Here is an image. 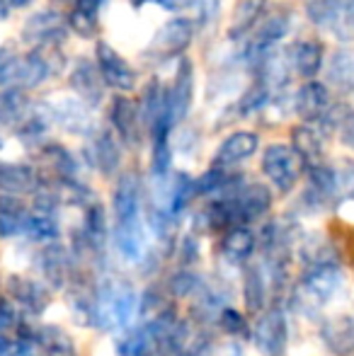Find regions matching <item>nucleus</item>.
<instances>
[{
    "label": "nucleus",
    "instance_id": "f257e3e1",
    "mask_svg": "<svg viewBox=\"0 0 354 356\" xmlns=\"http://www.w3.org/2000/svg\"><path fill=\"white\" fill-rule=\"evenodd\" d=\"M136 313V291L127 282H104L95 291L92 325L99 330H117L131 323Z\"/></svg>",
    "mask_w": 354,
    "mask_h": 356
},
{
    "label": "nucleus",
    "instance_id": "f03ea898",
    "mask_svg": "<svg viewBox=\"0 0 354 356\" xmlns=\"http://www.w3.org/2000/svg\"><path fill=\"white\" fill-rule=\"evenodd\" d=\"M303 168H306L303 160L287 143H272L262 153V172L272 182V187L279 189L282 194H289L296 187Z\"/></svg>",
    "mask_w": 354,
    "mask_h": 356
},
{
    "label": "nucleus",
    "instance_id": "7ed1b4c3",
    "mask_svg": "<svg viewBox=\"0 0 354 356\" xmlns=\"http://www.w3.org/2000/svg\"><path fill=\"white\" fill-rule=\"evenodd\" d=\"M342 269L335 262H323V264H311L303 272L301 284H298V298L303 303L321 308L328 300H332V296L340 291L342 286Z\"/></svg>",
    "mask_w": 354,
    "mask_h": 356
},
{
    "label": "nucleus",
    "instance_id": "20e7f679",
    "mask_svg": "<svg viewBox=\"0 0 354 356\" xmlns=\"http://www.w3.org/2000/svg\"><path fill=\"white\" fill-rule=\"evenodd\" d=\"M289 24H291V15H287V13L274 10V13L265 15V17L252 27V32L248 34V39H246L243 54H246L248 61H260L269 51H274V47L287 37Z\"/></svg>",
    "mask_w": 354,
    "mask_h": 356
},
{
    "label": "nucleus",
    "instance_id": "39448f33",
    "mask_svg": "<svg viewBox=\"0 0 354 356\" xmlns=\"http://www.w3.org/2000/svg\"><path fill=\"white\" fill-rule=\"evenodd\" d=\"M68 22L56 10H39L29 15L22 27V39L34 49H58L66 39Z\"/></svg>",
    "mask_w": 354,
    "mask_h": 356
},
{
    "label": "nucleus",
    "instance_id": "423d86ee",
    "mask_svg": "<svg viewBox=\"0 0 354 356\" xmlns=\"http://www.w3.org/2000/svg\"><path fill=\"white\" fill-rule=\"evenodd\" d=\"M192 39H194L192 19L172 17L156 32V37H153L151 47L146 49V54L151 58H158V61H166V58L179 56V54L187 51Z\"/></svg>",
    "mask_w": 354,
    "mask_h": 356
},
{
    "label": "nucleus",
    "instance_id": "0eeeda50",
    "mask_svg": "<svg viewBox=\"0 0 354 356\" xmlns=\"http://www.w3.org/2000/svg\"><path fill=\"white\" fill-rule=\"evenodd\" d=\"M95 63H97V71L102 75L107 88H114L119 92H131L136 88V71L112 44L97 42V47H95Z\"/></svg>",
    "mask_w": 354,
    "mask_h": 356
},
{
    "label": "nucleus",
    "instance_id": "6e6552de",
    "mask_svg": "<svg viewBox=\"0 0 354 356\" xmlns=\"http://www.w3.org/2000/svg\"><path fill=\"white\" fill-rule=\"evenodd\" d=\"M233 202V211H236L238 225L255 223V220L265 218L272 209V192H269L267 184L250 182L241 184L236 192L228 194Z\"/></svg>",
    "mask_w": 354,
    "mask_h": 356
},
{
    "label": "nucleus",
    "instance_id": "1a4fd4ad",
    "mask_svg": "<svg viewBox=\"0 0 354 356\" xmlns=\"http://www.w3.org/2000/svg\"><path fill=\"white\" fill-rule=\"evenodd\" d=\"M252 339L255 347L260 349L262 356H284L287 354L289 342V325L282 310H269L257 320L255 330H252Z\"/></svg>",
    "mask_w": 354,
    "mask_h": 356
},
{
    "label": "nucleus",
    "instance_id": "9d476101",
    "mask_svg": "<svg viewBox=\"0 0 354 356\" xmlns=\"http://www.w3.org/2000/svg\"><path fill=\"white\" fill-rule=\"evenodd\" d=\"M114 225L141 223V184L134 172H124L114 184L112 194Z\"/></svg>",
    "mask_w": 354,
    "mask_h": 356
},
{
    "label": "nucleus",
    "instance_id": "9b49d317",
    "mask_svg": "<svg viewBox=\"0 0 354 356\" xmlns=\"http://www.w3.org/2000/svg\"><path fill=\"white\" fill-rule=\"evenodd\" d=\"M166 97L172 122L179 124L189 114L194 102V63L189 58H182L177 63L175 80H172L170 90H166Z\"/></svg>",
    "mask_w": 354,
    "mask_h": 356
},
{
    "label": "nucleus",
    "instance_id": "f8f14e48",
    "mask_svg": "<svg viewBox=\"0 0 354 356\" xmlns=\"http://www.w3.org/2000/svg\"><path fill=\"white\" fill-rule=\"evenodd\" d=\"M330 107V90H328L325 83H318V80H306L293 97V109L306 124H321Z\"/></svg>",
    "mask_w": 354,
    "mask_h": 356
},
{
    "label": "nucleus",
    "instance_id": "ddd939ff",
    "mask_svg": "<svg viewBox=\"0 0 354 356\" xmlns=\"http://www.w3.org/2000/svg\"><path fill=\"white\" fill-rule=\"evenodd\" d=\"M257 148H260V136L255 131H236L223 138V143L218 145L216 155L211 160V168L231 170L236 165L246 163L248 158H252Z\"/></svg>",
    "mask_w": 354,
    "mask_h": 356
},
{
    "label": "nucleus",
    "instance_id": "4468645a",
    "mask_svg": "<svg viewBox=\"0 0 354 356\" xmlns=\"http://www.w3.org/2000/svg\"><path fill=\"white\" fill-rule=\"evenodd\" d=\"M109 122H112L117 138H122V141L129 145L138 143V136H141V129H143L138 104H134L131 99L124 97V95L112 97V104H109Z\"/></svg>",
    "mask_w": 354,
    "mask_h": 356
},
{
    "label": "nucleus",
    "instance_id": "2eb2a0df",
    "mask_svg": "<svg viewBox=\"0 0 354 356\" xmlns=\"http://www.w3.org/2000/svg\"><path fill=\"white\" fill-rule=\"evenodd\" d=\"M68 83L76 90L78 99L86 102L88 107H95V104L102 102L104 97V80L99 75L97 66H95L90 58H78L71 68V75H68Z\"/></svg>",
    "mask_w": 354,
    "mask_h": 356
},
{
    "label": "nucleus",
    "instance_id": "dca6fc26",
    "mask_svg": "<svg viewBox=\"0 0 354 356\" xmlns=\"http://www.w3.org/2000/svg\"><path fill=\"white\" fill-rule=\"evenodd\" d=\"M321 339L335 356L354 354V313L332 315L323 323Z\"/></svg>",
    "mask_w": 354,
    "mask_h": 356
},
{
    "label": "nucleus",
    "instance_id": "f3484780",
    "mask_svg": "<svg viewBox=\"0 0 354 356\" xmlns=\"http://www.w3.org/2000/svg\"><path fill=\"white\" fill-rule=\"evenodd\" d=\"M29 97L22 90H3L0 92V148L10 138V134L17 131L22 119L29 112Z\"/></svg>",
    "mask_w": 354,
    "mask_h": 356
},
{
    "label": "nucleus",
    "instance_id": "a211bd4d",
    "mask_svg": "<svg viewBox=\"0 0 354 356\" xmlns=\"http://www.w3.org/2000/svg\"><path fill=\"white\" fill-rule=\"evenodd\" d=\"M323 56H325V47L318 39H301L291 47L289 58H291V68L296 75L306 80H313L323 68Z\"/></svg>",
    "mask_w": 354,
    "mask_h": 356
},
{
    "label": "nucleus",
    "instance_id": "6ab92c4d",
    "mask_svg": "<svg viewBox=\"0 0 354 356\" xmlns=\"http://www.w3.org/2000/svg\"><path fill=\"white\" fill-rule=\"evenodd\" d=\"M39 158H42L44 168L49 170L51 179L56 184H63V182H73L78 179V165H76V158L68 153L63 145L58 143H47L39 148Z\"/></svg>",
    "mask_w": 354,
    "mask_h": 356
},
{
    "label": "nucleus",
    "instance_id": "aec40b11",
    "mask_svg": "<svg viewBox=\"0 0 354 356\" xmlns=\"http://www.w3.org/2000/svg\"><path fill=\"white\" fill-rule=\"evenodd\" d=\"M8 293L17 300V305H22V308L32 315H39L49 305V293L44 291V286L27 277H17V274L10 277Z\"/></svg>",
    "mask_w": 354,
    "mask_h": 356
},
{
    "label": "nucleus",
    "instance_id": "412c9836",
    "mask_svg": "<svg viewBox=\"0 0 354 356\" xmlns=\"http://www.w3.org/2000/svg\"><path fill=\"white\" fill-rule=\"evenodd\" d=\"M37 189V172L29 165L0 163V192L5 197H17Z\"/></svg>",
    "mask_w": 354,
    "mask_h": 356
},
{
    "label": "nucleus",
    "instance_id": "4be33fe9",
    "mask_svg": "<svg viewBox=\"0 0 354 356\" xmlns=\"http://www.w3.org/2000/svg\"><path fill=\"white\" fill-rule=\"evenodd\" d=\"M255 245H257V238L250 228L246 225H238V228H231L226 230L221 240V252L228 262H248L255 252Z\"/></svg>",
    "mask_w": 354,
    "mask_h": 356
},
{
    "label": "nucleus",
    "instance_id": "5701e85b",
    "mask_svg": "<svg viewBox=\"0 0 354 356\" xmlns=\"http://www.w3.org/2000/svg\"><path fill=\"white\" fill-rule=\"evenodd\" d=\"M32 339L42 356H76V347H73L71 337L61 327L42 325V327L32 330Z\"/></svg>",
    "mask_w": 354,
    "mask_h": 356
},
{
    "label": "nucleus",
    "instance_id": "b1692460",
    "mask_svg": "<svg viewBox=\"0 0 354 356\" xmlns=\"http://www.w3.org/2000/svg\"><path fill=\"white\" fill-rule=\"evenodd\" d=\"M291 148L296 150L306 168L323 163V136L308 124H301L291 131Z\"/></svg>",
    "mask_w": 354,
    "mask_h": 356
},
{
    "label": "nucleus",
    "instance_id": "393cba45",
    "mask_svg": "<svg viewBox=\"0 0 354 356\" xmlns=\"http://www.w3.org/2000/svg\"><path fill=\"white\" fill-rule=\"evenodd\" d=\"M265 8H267V0H238L231 17V27H228V37L241 39L246 34H250L252 27L260 22Z\"/></svg>",
    "mask_w": 354,
    "mask_h": 356
},
{
    "label": "nucleus",
    "instance_id": "a878e982",
    "mask_svg": "<svg viewBox=\"0 0 354 356\" xmlns=\"http://www.w3.org/2000/svg\"><path fill=\"white\" fill-rule=\"evenodd\" d=\"M51 112L54 122L61 124L71 134H83L86 129H90L88 104L81 102V99H61V102L51 104Z\"/></svg>",
    "mask_w": 354,
    "mask_h": 356
},
{
    "label": "nucleus",
    "instance_id": "bb28decb",
    "mask_svg": "<svg viewBox=\"0 0 354 356\" xmlns=\"http://www.w3.org/2000/svg\"><path fill=\"white\" fill-rule=\"evenodd\" d=\"M92 165L102 175H112L122 163V150H119L117 136L112 131H99L92 141Z\"/></svg>",
    "mask_w": 354,
    "mask_h": 356
},
{
    "label": "nucleus",
    "instance_id": "cd10ccee",
    "mask_svg": "<svg viewBox=\"0 0 354 356\" xmlns=\"http://www.w3.org/2000/svg\"><path fill=\"white\" fill-rule=\"evenodd\" d=\"M27 209L17 202V197H0V238L10 240L15 235H24Z\"/></svg>",
    "mask_w": 354,
    "mask_h": 356
},
{
    "label": "nucleus",
    "instance_id": "c85d7f7f",
    "mask_svg": "<svg viewBox=\"0 0 354 356\" xmlns=\"http://www.w3.org/2000/svg\"><path fill=\"white\" fill-rule=\"evenodd\" d=\"M243 293H246V305L250 313H260L267 303V277L262 267L252 264L246 274V284H243Z\"/></svg>",
    "mask_w": 354,
    "mask_h": 356
},
{
    "label": "nucleus",
    "instance_id": "c756f323",
    "mask_svg": "<svg viewBox=\"0 0 354 356\" xmlns=\"http://www.w3.org/2000/svg\"><path fill=\"white\" fill-rule=\"evenodd\" d=\"M328 80L337 90H352L354 88V54L352 51H337L332 54L330 66H328Z\"/></svg>",
    "mask_w": 354,
    "mask_h": 356
},
{
    "label": "nucleus",
    "instance_id": "7c9ffc66",
    "mask_svg": "<svg viewBox=\"0 0 354 356\" xmlns=\"http://www.w3.org/2000/svg\"><path fill=\"white\" fill-rule=\"evenodd\" d=\"M42 274L49 279L54 286H63L68 277V257L61 248L49 245L42 254Z\"/></svg>",
    "mask_w": 354,
    "mask_h": 356
},
{
    "label": "nucleus",
    "instance_id": "2f4dec72",
    "mask_svg": "<svg viewBox=\"0 0 354 356\" xmlns=\"http://www.w3.org/2000/svg\"><path fill=\"white\" fill-rule=\"evenodd\" d=\"M308 19L318 27H332L342 15L340 0H308L306 5Z\"/></svg>",
    "mask_w": 354,
    "mask_h": 356
},
{
    "label": "nucleus",
    "instance_id": "473e14b6",
    "mask_svg": "<svg viewBox=\"0 0 354 356\" xmlns=\"http://www.w3.org/2000/svg\"><path fill=\"white\" fill-rule=\"evenodd\" d=\"M269 99H272L269 88L265 83H260V80H255V85H252V88L241 97V102H238V112H241V117L255 114V112H260V109L267 107Z\"/></svg>",
    "mask_w": 354,
    "mask_h": 356
},
{
    "label": "nucleus",
    "instance_id": "72a5a7b5",
    "mask_svg": "<svg viewBox=\"0 0 354 356\" xmlns=\"http://www.w3.org/2000/svg\"><path fill=\"white\" fill-rule=\"evenodd\" d=\"M218 323H221L223 332L231 334V337H250V325H248L246 315H241L238 310L223 308Z\"/></svg>",
    "mask_w": 354,
    "mask_h": 356
},
{
    "label": "nucleus",
    "instance_id": "f704fd0d",
    "mask_svg": "<svg viewBox=\"0 0 354 356\" xmlns=\"http://www.w3.org/2000/svg\"><path fill=\"white\" fill-rule=\"evenodd\" d=\"M68 27H71L78 37L92 39L95 34H97V17H92V15H86V13H81V10L73 8L71 15H68Z\"/></svg>",
    "mask_w": 354,
    "mask_h": 356
},
{
    "label": "nucleus",
    "instance_id": "c9c22d12",
    "mask_svg": "<svg viewBox=\"0 0 354 356\" xmlns=\"http://www.w3.org/2000/svg\"><path fill=\"white\" fill-rule=\"evenodd\" d=\"M17 327H19L17 310L10 305L8 298L0 296V332H8V330H17Z\"/></svg>",
    "mask_w": 354,
    "mask_h": 356
},
{
    "label": "nucleus",
    "instance_id": "e433bc0d",
    "mask_svg": "<svg viewBox=\"0 0 354 356\" xmlns=\"http://www.w3.org/2000/svg\"><path fill=\"white\" fill-rule=\"evenodd\" d=\"M337 177V194H347V197H354V163H345L342 170H335Z\"/></svg>",
    "mask_w": 354,
    "mask_h": 356
},
{
    "label": "nucleus",
    "instance_id": "4c0bfd02",
    "mask_svg": "<svg viewBox=\"0 0 354 356\" xmlns=\"http://www.w3.org/2000/svg\"><path fill=\"white\" fill-rule=\"evenodd\" d=\"M197 286H199L197 274L184 272V274H177V277L172 279V291H175L177 296H192L194 291H197Z\"/></svg>",
    "mask_w": 354,
    "mask_h": 356
},
{
    "label": "nucleus",
    "instance_id": "58836bf2",
    "mask_svg": "<svg viewBox=\"0 0 354 356\" xmlns=\"http://www.w3.org/2000/svg\"><path fill=\"white\" fill-rule=\"evenodd\" d=\"M153 3L163 5V8L170 10V13H179V10L189 8V5H192L194 0H153Z\"/></svg>",
    "mask_w": 354,
    "mask_h": 356
},
{
    "label": "nucleus",
    "instance_id": "ea45409f",
    "mask_svg": "<svg viewBox=\"0 0 354 356\" xmlns=\"http://www.w3.org/2000/svg\"><path fill=\"white\" fill-rule=\"evenodd\" d=\"M182 356H209V349L207 347H194V349H187Z\"/></svg>",
    "mask_w": 354,
    "mask_h": 356
},
{
    "label": "nucleus",
    "instance_id": "a19ab883",
    "mask_svg": "<svg viewBox=\"0 0 354 356\" xmlns=\"http://www.w3.org/2000/svg\"><path fill=\"white\" fill-rule=\"evenodd\" d=\"M10 10H13V8H10V0H0V19L8 17Z\"/></svg>",
    "mask_w": 354,
    "mask_h": 356
},
{
    "label": "nucleus",
    "instance_id": "79ce46f5",
    "mask_svg": "<svg viewBox=\"0 0 354 356\" xmlns=\"http://www.w3.org/2000/svg\"><path fill=\"white\" fill-rule=\"evenodd\" d=\"M345 15H347V19H350V22L354 24V0H350V3H347Z\"/></svg>",
    "mask_w": 354,
    "mask_h": 356
},
{
    "label": "nucleus",
    "instance_id": "37998d69",
    "mask_svg": "<svg viewBox=\"0 0 354 356\" xmlns=\"http://www.w3.org/2000/svg\"><path fill=\"white\" fill-rule=\"evenodd\" d=\"M32 3V0H10V8H27V5Z\"/></svg>",
    "mask_w": 354,
    "mask_h": 356
},
{
    "label": "nucleus",
    "instance_id": "c03bdc74",
    "mask_svg": "<svg viewBox=\"0 0 354 356\" xmlns=\"http://www.w3.org/2000/svg\"><path fill=\"white\" fill-rule=\"evenodd\" d=\"M146 3H153V0H131L134 8H141V5H146Z\"/></svg>",
    "mask_w": 354,
    "mask_h": 356
},
{
    "label": "nucleus",
    "instance_id": "a18cd8bd",
    "mask_svg": "<svg viewBox=\"0 0 354 356\" xmlns=\"http://www.w3.org/2000/svg\"><path fill=\"white\" fill-rule=\"evenodd\" d=\"M58 3H66V0H58Z\"/></svg>",
    "mask_w": 354,
    "mask_h": 356
},
{
    "label": "nucleus",
    "instance_id": "49530a36",
    "mask_svg": "<svg viewBox=\"0 0 354 356\" xmlns=\"http://www.w3.org/2000/svg\"><path fill=\"white\" fill-rule=\"evenodd\" d=\"M236 356H241V354H236Z\"/></svg>",
    "mask_w": 354,
    "mask_h": 356
}]
</instances>
